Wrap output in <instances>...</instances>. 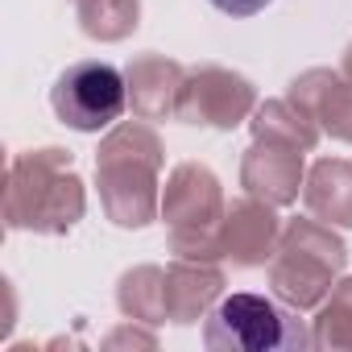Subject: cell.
I'll return each mask as SVG.
<instances>
[{"instance_id": "30bf717a", "label": "cell", "mask_w": 352, "mask_h": 352, "mask_svg": "<svg viewBox=\"0 0 352 352\" xmlns=\"http://www.w3.org/2000/svg\"><path fill=\"white\" fill-rule=\"evenodd\" d=\"M174 91H183V83H179V67L166 63V58H145L129 71V96H133L137 112H145V116H162L153 96H162L166 108H170Z\"/></svg>"}, {"instance_id": "9c48e42d", "label": "cell", "mask_w": 352, "mask_h": 352, "mask_svg": "<svg viewBox=\"0 0 352 352\" xmlns=\"http://www.w3.org/2000/svg\"><path fill=\"white\" fill-rule=\"evenodd\" d=\"M307 204L327 224H352V166L344 162H319L311 174Z\"/></svg>"}, {"instance_id": "5bb4252c", "label": "cell", "mask_w": 352, "mask_h": 352, "mask_svg": "<svg viewBox=\"0 0 352 352\" xmlns=\"http://www.w3.org/2000/svg\"><path fill=\"white\" fill-rule=\"evenodd\" d=\"M348 71H352V50H348Z\"/></svg>"}, {"instance_id": "7a4b0ae2", "label": "cell", "mask_w": 352, "mask_h": 352, "mask_svg": "<svg viewBox=\"0 0 352 352\" xmlns=\"http://www.w3.org/2000/svg\"><path fill=\"white\" fill-rule=\"evenodd\" d=\"M54 116L67 129L79 133H100L108 124L120 120L124 104H129V79L112 67V63H75L58 75L54 91H50Z\"/></svg>"}, {"instance_id": "8fae6325", "label": "cell", "mask_w": 352, "mask_h": 352, "mask_svg": "<svg viewBox=\"0 0 352 352\" xmlns=\"http://www.w3.org/2000/svg\"><path fill=\"white\" fill-rule=\"evenodd\" d=\"M315 348H352V282H340L331 302L315 319Z\"/></svg>"}, {"instance_id": "5b68a950", "label": "cell", "mask_w": 352, "mask_h": 352, "mask_svg": "<svg viewBox=\"0 0 352 352\" xmlns=\"http://www.w3.org/2000/svg\"><path fill=\"white\" fill-rule=\"evenodd\" d=\"M253 104V87L241 75L228 71H199L191 83H183L179 91V116H187L191 124H216V129H232Z\"/></svg>"}, {"instance_id": "ba28073f", "label": "cell", "mask_w": 352, "mask_h": 352, "mask_svg": "<svg viewBox=\"0 0 352 352\" xmlns=\"http://www.w3.org/2000/svg\"><path fill=\"white\" fill-rule=\"evenodd\" d=\"M224 278L216 270H195V265H174L166 274V319L174 323H195L204 307L220 294Z\"/></svg>"}, {"instance_id": "7c38bea8", "label": "cell", "mask_w": 352, "mask_h": 352, "mask_svg": "<svg viewBox=\"0 0 352 352\" xmlns=\"http://www.w3.org/2000/svg\"><path fill=\"white\" fill-rule=\"evenodd\" d=\"M315 116L323 120V129H331L340 141H352V83L327 75V87L315 104Z\"/></svg>"}, {"instance_id": "3957f363", "label": "cell", "mask_w": 352, "mask_h": 352, "mask_svg": "<svg viewBox=\"0 0 352 352\" xmlns=\"http://www.w3.org/2000/svg\"><path fill=\"white\" fill-rule=\"evenodd\" d=\"M340 265H344V245L331 232L315 224H294L282 245V257L274 261V290L294 307H315L327 294L331 274Z\"/></svg>"}, {"instance_id": "52a82bcc", "label": "cell", "mask_w": 352, "mask_h": 352, "mask_svg": "<svg viewBox=\"0 0 352 352\" xmlns=\"http://www.w3.org/2000/svg\"><path fill=\"white\" fill-rule=\"evenodd\" d=\"M294 149H298V145L274 149V145L261 137V141L249 149L245 183H249L257 195H265L270 204H290V199L298 195V170H302V162H298Z\"/></svg>"}, {"instance_id": "4fadbf2b", "label": "cell", "mask_w": 352, "mask_h": 352, "mask_svg": "<svg viewBox=\"0 0 352 352\" xmlns=\"http://www.w3.org/2000/svg\"><path fill=\"white\" fill-rule=\"evenodd\" d=\"M208 5H216L224 17H253V13H261L270 0H208Z\"/></svg>"}, {"instance_id": "277c9868", "label": "cell", "mask_w": 352, "mask_h": 352, "mask_svg": "<svg viewBox=\"0 0 352 352\" xmlns=\"http://www.w3.org/2000/svg\"><path fill=\"white\" fill-rule=\"evenodd\" d=\"M34 170H38V195L30 191V208H21L9 224L13 228H38V232H67L79 212H83V191H79V179L71 170V157L63 149H42L30 157Z\"/></svg>"}, {"instance_id": "8992f818", "label": "cell", "mask_w": 352, "mask_h": 352, "mask_svg": "<svg viewBox=\"0 0 352 352\" xmlns=\"http://www.w3.org/2000/svg\"><path fill=\"white\" fill-rule=\"evenodd\" d=\"M274 236H278V220L270 208L245 199V204H232L228 212V224H224V236H220V249L236 261V265H261L274 249Z\"/></svg>"}, {"instance_id": "6da1fadb", "label": "cell", "mask_w": 352, "mask_h": 352, "mask_svg": "<svg viewBox=\"0 0 352 352\" xmlns=\"http://www.w3.org/2000/svg\"><path fill=\"white\" fill-rule=\"evenodd\" d=\"M204 344L212 352H282V348H311V336L294 311L274 302L270 294L236 290L220 298L208 315Z\"/></svg>"}]
</instances>
